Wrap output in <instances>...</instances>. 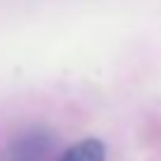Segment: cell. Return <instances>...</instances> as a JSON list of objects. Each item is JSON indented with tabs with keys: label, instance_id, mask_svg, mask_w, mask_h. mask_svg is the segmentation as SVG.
Masks as SVG:
<instances>
[{
	"label": "cell",
	"instance_id": "obj_1",
	"mask_svg": "<svg viewBox=\"0 0 161 161\" xmlns=\"http://www.w3.org/2000/svg\"><path fill=\"white\" fill-rule=\"evenodd\" d=\"M55 140L43 128H31L21 133L7 149V161H47Z\"/></svg>",
	"mask_w": 161,
	"mask_h": 161
},
{
	"label": "cell",
	"instance_id": "obj_2",
	"mask_svg": "<svg viewBox=\"0 0 161 161\" xmlns=\"http://www.w3.org/2000/svg\"><path fill=\"white\" fill-rule=\"evenodd\" d=\"M104 159H107L104 145L95 137H88V140H80L78 145L69 147L57 161H104Z\"/></svg>",
	"mask_w": 161,
	"mask_h": 161
}]
</instances>
